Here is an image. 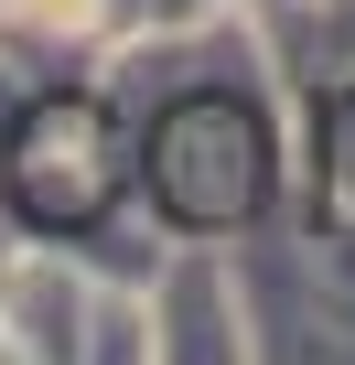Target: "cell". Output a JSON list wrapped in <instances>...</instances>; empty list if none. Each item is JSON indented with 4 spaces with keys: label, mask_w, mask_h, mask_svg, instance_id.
Returning <instances> with one entry per match:
<instances>
[{
    "label": "cell",
    "mask_w": 355,
    "mask_h": 365,
    "mask_svg": "<svg viewBox=\"0 0 355 365\" xmlns=\"http://www.w3.org/2000/svg\"><path fill=\"white\" fill-rule=\"evenodd\" d=\"M259 54L291 97L312 86H355V0H248Z\"/></svg>",
    "instance_id": "5"
},
{
    "label": "cell",
    "mask_w": 355,
    "mask_h": 365,
    "mask_svg": "<svg viewBox=\"0 0 355 365\" xmlns=\"http://www.w3.org/2000/svg\"><path fill=\"white\" fill-rule=\"evenodd\" d=\"M140 290H151V365H259V322H248L237 247L161 237V258H151Z\"/></svg>",
    "instance_id": "4"
},
{
    "label": "cell",
    "mask_w": 355,
    "mask_h": 365,
    "mask_svg": "<svg viewBox=\"0 0 355 365\" xmlns=\"http://www.w3.org/2000/svg\"><path fill=\"white\" fill-rule=\"evenodd\" d=\"M216 11H248V0H108L119 33H172V22H216Z\"/></svg>",
    "instance_id": "8"
},
{
    "label": "cell",
    "mask_w": 355,
    "mask_h": 365,
    "mask_svg": "<svg viewBox=\"0 0 355 365\" xmlns=\"http://www.w3.org/2000/svg\"><path fill=\"white\" fill-rule=\"evenodd\" d=\"M97 76L129 118L151 237L248 247L259 226L291 215V86L269 76L248 11L172 22V33H119L97 54Z\"/></svg>",
    "instance_id": "1"
},
{
    "label": "cell",
    "mask_w": 355,
    "mask_h": 365,
    "mask_svg": "<svg viewBox=\"0 0 355 365\" xmlns=\"http://www.w3.org/2000/svg\"><path fill=\"white\" fill-rule=\"evenodd\" d=\"M151 269L0 237V365H151Z\"/></svg>",
    "instance_id": "2"
},
{
    "label": "cell",
    "mask_w": 355,
    "mask_h": 365,
    "mask_svg": "<svg viewBox=\"0 0 355 365\" xmlns=\"http://www.w3.org/2000/svg\"><path fill=\"white\" fill-rule=\"evenodd\" d=\"M119 43L108 0H0V54H33V65H97Z\"/></svg>",
    "instance_id": "7"
},
{
    "label": "cell",
    "mask_w": 355,
    "mask_h": 365,
    "mask_svg": "<svg viewBox=\"0 0 355 365\" xmlns=\"http://www.w3.org/2000/svg\"><path fill=\"white\" fill-rule=\"evenodd\" d=\"M237 269H248L259 365H355V226L291 205L237 247Z\"/></svg>",
    "instance_id": "3"
},
{
    "label": "cell",
    "mask_w": 355,
    "mask_h": 365,
    "mask_svg": "<svg viewBox=\"0 0 355 365\" xmlns=\"http://www.w3.org/2000/svg\"><path fill=\"white\" fill-rule=\"evenodd\" d=\"M291 205L355 226V86L291 97Z\"/></svg>",
    "instance_id": "6"
}]
</instances>
